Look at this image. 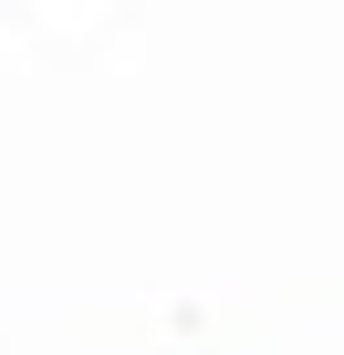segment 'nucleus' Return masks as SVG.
I'll list each match as a JSON object with an SVG mask.
<instances>
[]
</instances>
